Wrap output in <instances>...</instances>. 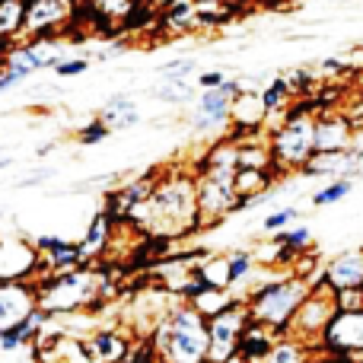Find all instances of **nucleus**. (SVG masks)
Masks as SVG:
<instances>
[{"label": "nucleus", "mask_w": 363, "mask_h": 363, "mask_svg": "<svg viewBox=\"0 0 363 363\" xmlns=\"http://www.w3.org/2000/svg\"><path fill=\"white\" fill-rule=\"evenodd\" d=\"M153 185H157V172H147V176L140 179H131L125 182V185H118L112 194L106 198V211L112 213L115 223H128L131 220V213L138 211V204H144L147 198H150Z\"/></svg>", "instance_id": "14"}, {"label": "nucleus", "mask_w": 363, "mask_h": 363, "mask_svg": "<svg viewBox=\"0 0 363 363\" xmlns=\"http://www.w3.org/2000/svg\"><path fill=\"white\" fill-rule=\"evenodd\" d=\"M315 106L313 99H300L287 108L281 121L268 131V147L277 172H303L315 157Z\"/></svg>", "instance_id": "3"}, {"label": "nucleus", "mask_w": 363, "mask_h": 363, "mask_svg": "<svg viewBox=\"0 0 363 363\" xmlns=\"http://www.w3.org/2000/svg\"><path fill=\"white\" fill-rule=\"evenodd\" d=\"M86 70H89V57H64V61H57L55 77H80Z\"/></svg>", "instance_id": "32"}, {"label": "nucleus", "mask_w": 363, "mask_h": 363, "mask_svg": "<svg viewBox=\"0 0 363 363\" xmlns=\"http://www.w3.org/2000/svg\"><path fill=\"white\" fill-rule=\"evenodd\" d=\"M150 96L153 99H160V102H169V106H185V102L198 99V83L160 74V80L150 86Z\"/></svg>", "instance_id": "22"}, {"label": "nucleus", "mask_w": 363, "mask_h": 363, "mask_svg": "<svg viewBox=\"0 0 363 363\" xmlns=\"http://www.w3.org/2000/svg\"><path fill=\"white\" fill-rule=\"evenodd\" d=\"M258 96H262V106H264V112H268V121L271 118L281 121L284 115H287V108L294 106V102H290L294 99V89H290L287 77H271V80L258 89Z\"/></svg>", "instance_id": "21"}, {"label": "nucleus", "mask_w": 363, "mask_h": 363, "mask_svg": "<svg viewBox=\"0 0 363 363\" xmlns=\"http://www.w3.org/2000/svg\"><path fill=\"white\" fill-rule=\"evenodd\" d=\"M96 118L106 121L112 131H128V128L140 125V108H138V102H134L131 96L115 93L112 99L99 108V115H96Z\"/></svg>", "instance_id": "20"}, {"label": "nucleus", "mask_w": 363, "mask_h": 363, "mask_svg": "<svg viewBox=\"0 0 363 363\" xmlns=\"http://www.w3.org/2000/svg\"><path fill=\"white\" fill-rule=\"evenodd\" d=\"M233 121V96L223 86L217 89H198V99L188 112V128L198 138H226Z\"/></svg>", "instance_id": "9"}, {"label": "nucleus", "mask_w": 363, "mask_h": 363, "mask_svg": "<svg viewBox=\"0 0 363 363\" xmlns=\"http://www.w3.org/2000/svg\"><path fill=\"white\" fill-rule=\"evenodd\" d=\"M115 230H118V223L112 220V213H108L106 207H102L99 213H93V220H89L86 233H83V239H80L83 264H93L99 255H106L115 239Z\"/></svg>", "instance_id": "15"}, {"label": "nucleus", "mask_w": 363, "mask_h": 363, "mask_svg": "<svg viewBox=\"0 0 363 363\" xmlns=\"http://www.w3.org/2000/svg\"><path fill=\"white\" fill-rule=\"evenodd\" d=\"M296 217H300V211L296 207H281V211H271L268 217H264V230L268 233H277V230H287L290 223H296Z\"/></svg>", "instance_id": "31"}, {"label": "nucleus", "mask_w": 363, "mask_h": 363, "mask_svg": "<svg viewBox=\"0 0 363 363\" xmlns=\"http://www.w3.org/2000/svg\"><path fill=\"white\" fill-rule=\"evenodd\" d=\"M252 322L249 303L242 296L230 303L223 313L207 319V338H211V351H207V363H226L236 357L239 351V338H242L245 325Z\"/></svg>", "instance_id": "6"}, {"label": "nucleus", "mask_w": 363, "mask_h": 363, "mask_svg": "<svg viewBox=\"0 0 363 363\" xmlns=\"http://www.w3.org/2000/svg\"><path fill=\"white\" fill-rule=\"evenodd\" d=\"M198 211L201 226L220 223L223 217L233 213V204L239 201L236 194V169H198Z\"/></svg>", "instance_id": "7"}, {"label": "nucleus", "mask_w": 363, "mask_h": 363, "mask_svg": "<svg viewBox=\"0 0 363 363\" xmlns=\"http://www.w3.org/2000/svg\"><path fill=\"white\" fill-rule=\"evenodd\" d=\"M80 0H26V26L29 38H61L64 29L74 23Z\"/></svg>", "instance_id": "11"}, {"label": "nucleus", "mask_w": 363, "mask_h": 363, "mask_svg": "<svg viewBox=\"0 0 363 363\" xmlns=\"http://www.w3.org/2000/svg\"><path fill=\"white\" fill-rule=\"evenodd\" d=\"M6 166H13V160L6 157V150H0V169H6Z\"/></svg>", "instance_id": "42"}, {"label": "nucleus", "mask_w": 363, "mask_h": 363, "mask_svg": "<svg viewBox=\"0 0 363 363\" xmlns=\"http://www.w3.org/2000/svg\"><path fill=\"white\" fill-rule=\"evenodd\" d=\"M226 80L223 70H204V74L194 77V83H198V89H217L220 83Z\"/></svg>", "instance_id": "36"}, {"label": "nucleus", "mask_w": 363, "mask_h": 363, "mask_svg": "<svg viewBox=\"0 0 363 363\" xmlns=\"http://www.w3.org/2000/svg\"><path fill=\"white\" fill-rule=\"evenodd\" d=\"M112 134L115 131L106 125V121L96 118V121H89V125H83L80 131H77V144L80 147H96V144H102L106 138H112Z\"/></svg>", "instance_id": "30"}, {"label": "nucleus", "mask_w": 363, "mask_h": 363, "mask_svg": "<svg viewBox=\"0 0 363 363\" xmlns=\"http://www.w3.org/2000/svg\"><path fill=\"white\" fill-rule=\"evenodd\" d=\"M335 313H338V303H335V290H332V284L322 277L319 284H313V294L303 300V306L296 309V315L290 319L287 335H294V338H300V341H306V345H313V351H315V341L322 338V332H325V325L332 322Z\"/></svg>", "instance_id": "8"}, {"label": "nucleus", "mask_w": 363, "mask_h": 363, "mask_svg": "<svg viewBox=\"0 0 363 363\" xmlns=\"http://www.w3.org/2000/svg\"><path fill=\"white\" fill-rule=\"evenodd\" d=\"M319 67L325 70V74H345L347 64H345V57H325V61H322Z\"/></svg>", "instance_id": "39"}, {"label": "nucleus", "mask_w": 363, "mask_h": 363, "mask_svg": "<svg viewBox=\"0 0 363 363\" xmlns=\"http://www.w3.org/2000/svg\"><path fill=\"white\" fill-rule=\"evenodd\" d=\"M35 290H38V306L48 309L51 315L93 309L102 300L99 271L93 264H80V268H70V271H48L45 277L35 281Z\"/></svg>", "instance_id": "5"}, {"label": "nucleus", "mask_w": 363, "mask_h": 363, "mask_svg": "<svg viewBox=\"0 0 363 363\" xmlns=\"http://www.w3.org/2000/svg\"><path fill=\"white\" fill-rule=\"evenodd\" d=\"M313 294V284L306 277L294 274V271H284L274 281H262L242 296L249 303V313L255 322L268 325L271 332L287 335L290 319L296 315V309L303 306V300Z\"/></svg>", "instance_id": "4"}, {"label": "nucleus", "mask_w": 363, "mask_h": 363, "mask_svg": "<svg viewBox=\"0 0 363 363\" xmlns=\"http://www.w3.org/2000/svg\"><path fill=\"white\" fill-rule=\"evenodd\" d=\"M128 223L157 239H176L182 233L201 230L198 211V179L194 172H169L157 179L150 198L138 204Z\"/></svg>", "instance_id": "1"}, {"label": "nucleus", "mask_w": 363, "mask_h": 363, "mask_svg": "<svg viewBox=\"0 0 363 363\" xmlns=\"http://www.w3.org/2000/svg\"><path fill=\"white\" fill-rule=\"evenodd\" d=\"M26 0H0V45H10L23 35Z\"/></svg>", "instance_id": "25"}, {"label": "nucleus", "mask_w": 363, "mask_h": 363, "mask_svg": "<svg viewBox=\"0 0 363 363\" xmlns=\"http://www.w3.org/2000/svg\"><path fill=\"white\" fill-rule=\"evenodd\" d=\"M157 74L163 77H179V80H191L198 74V57H169L157 67Z\"/></svg>", "instance_id": "29"}, {"label": "nucleus", "mask_w": 363, "mask_h": 363, "mask_svg": "<svg viewBox=\"0 0 363 363\" xmlns=\"http://www.w3.org/2000/svg\"><path fill=\"white\" fill-rule=\"evenodd\" d=\"M357 140V128L341 112H319L315 115V153H338Z\"/></svg>", "instance_id": "13"}, {"label": "nucleus", "mask_w": 363, "mask_h": 363, "mask_svg": "<svg viewBox=\"0 0 363 363\" xmlns=\"http://www.w3.org/2000/svg\"><path fill=\"white\" fill-rule=\"evenodd\" d=\"M0 217H4V207H0Z\"/></svg>", "instance_id": "44"}, {"label": "nucleus", "mask_w": 363, "mask_h": 363, "mask_svg": "<svg viewBox=\"0 0 363 363\" xmlns=\"http://www.w3.org/2000/svg\"><path fill=\"white\" fill-rule=\"evenodd\" d=\"M0 363H42L32 345H23L16 351H0Z\"/></svg>", "instance_id": "33"}, {"label": "nucleus", "mask_w": 363, "mask_h": 363, "mask_svg": "<svg viewBox=\"0 0 363 363\" xmlns=\"http://www.w3.org/2000/svg\"><path fill=\"white\" fill-rule=\"evenodd\" d=\"M118 363H131V357H128V360H118Z\"/></svg>", "instance_id": "43"}, {"label": "nucleus", "mask_w": 363, "mask_h": 363, "mask_svg": "<svg viewBox=\"0 0 363 363\" xmlns=\"http://www.w3.org/2000/svg\"><path fill=\"white\" fill-rule=\"evenodd\" d=\"M271 239H274V242H281V245H287V249H294L296 255H303V252H309V245H313V230H309L306 223H300V226L290 223L287 230L271 233Z\"/></svg>", "instance_id": "27"}, {"label": "nucleus", "mask_w": 363, "mask_h": 363, "mask_svg": "<svg viewBox=\"0 0 363 363\" xmlns=\"http://www.w3.org/2000/svg\"><path fill=\"white\" fill-rule=\"evenodd\" d=\"M281 338L277 332H271L268 325H262V322L252 319L249 325H245L242 338H239V351L236 357H242L245 363H262L264 357H268V351L274 347V341Z\"/></svg>", "instance_id": "19"}, {"label": "nucleus", "mask_w": 363, "mask_h": 363, "mask_svg": "<svg viewBox=\"0 0 363 363\" xmlns=\"http://www.w3.org/2000/svg\"><path fill=\"white\" fill-rule=\"evenodd\" d=\"M255 252H245V249H236L226 255V274H230V290L239 287V284L245 281V277L255 271Z\"/></svg>", "instance_id": "26"}, {"label": "nucleus", "mask_w": 363, "mask_h": 363, "mask_svg": "<svg viewBox=\"0 0 363 363\" xmlns=\"http://www.w3.org/2000/svg\"><path fill=\"white\" fill-rule=\"evenodd\" d=\"M89 13L96 16V32L102 35H118L125 19L140 6V0H80Z\"/></svg>", "instance_id": "17"}, {"label": "nucleus", "mask_w": 363, "mask_h": 363, "mask_svg": "<svg viewBox=\"0 0 363 363\" xmlns=\"http://www.w3.org/2000/svg\"><path fill=\"white\" fill-rule=\"evenodd\" d=\"M309 363H363V360H354V357H338V354H313Z\"/></svg>", "instance_id": "40"}, {"label": "nucleus", "mask_w": 363, "mask_h": 363, "mask_svg": "<svg viewBox=\"0 0 363 363\" xmlns=\"http://www.w3.org/2000/svg\"><path fill=\"white\" fill-rule=\"evenodd\" d=\"M315 354L363 360V309H338L315 341Z\"/></svg>", "instance_id": "10"}, {"label": "nucleus", "mask_w": 363, "mask_h": 363, "mask_svg": "<svg viewBox=\"0 0 363 363\" xmlns=\"http://www.w3.org/2000/svg\"><path fill=\"white\" fill-rule=\"evenodd\" d=\"M325 281L332 284V290H357L363 287V249H351L335 255L325 264Z\"/></svg>", "instance_id": "16"}, {"label": "nucleus", "mask_w": 363, "mask_h": 363, "mask_svg": "<svg viewBox=\"0 0 363 363\" xmlns=\"http://www.w3.org/2000/svg\"><path fill=\"white\" fill-rule=\"evenodd\" d=\"M57 176V169H38V172H32V176H26V179H19L16 182V188H38V185H45L48 179H55Z\"/></svg>", "instance_id": "35"}, {"label": "nucleus", "mask_w": 363, "mask_h": 363, "mask_svg": "<svg viewBox=\"0 0 363 363\" xmlns=\"http://www.w3.org/2000/svg\"><path fill=\"white\" fill-rule=\"evenodd\" d=\"M354 191V179H328L325 188H319V191H313V207H328V204H338L341 198H347V194Z\"/></svg>", "instance_id": "28"}, {"label": "nucleus", "mask_w": 363, "mask_h": 363, "mask_svg": "<svg viewBox=\"0 0 363 363\" xmlns=\"http://www.w3.org/2000/svg\"><path fill=\"white\" fill-rule=\"evenodd\" d=\"M335 303H338V309H363V287L338 290V294H335Z\"/></svg>", "instance_id": "34"}, {"label": "nucleus", "mask_w": 363, "mask_h": 363, "mask_svg": "<svg viewBox=\"0 0 363 363\" xmlns=\"http://www.w3.org/2000/svg\"><path fill=\"white\" fill-rule=\"evenodd\" d=\"M160 26L166 32H188L198 26V4L194 0H169L160 16Z\"/></svg>", "instance_id": "24"}, {"label": "nucleus", "mask_w": 363, "mask_h": 363, "mask_svg": "<svg viewBox=\"0 0 363 363\" xmlns=\"http://www.w3.org/2000/svg\"><path fill=\"white\" fill-rule=\"evenodd\" d=\"M64 242H67L64 236H55V233H48V236H35V242H32V245H35L38 255H48V252H55L57 245H64Z\"/></svg>", "instance_id": "37"}, {"label": "nucleus", "mask_w": 363, "mask_h": 363, "mask_svg": "<svg viewBox=\"0 0 363 363\" xmlns=\"http://www.w3.org/2000/svg\"><path fill=\"white\" fill-rule=\"evenodd\" d=\"M313 354H315L313 345L294 338V335H281L262 363H309V360H313Z\"/></svg>", "instance_id": "23"}, {"label": "nucleus", "mask_w": 363, "mask_h": 363, "mask_svg": "<svg viewBox=\"0 0 363 363\" xmlns=\"http://www.w3.org/2000/svg\"><path fill=\"white\" fill-rule=\"evenodd\" d=\"M55 147H57V140H48V144H42V147L35 150V157H48V153L55 150Z\"/></svg>", "instance_id": "41"}, {"label": "nucleus", "mask_w": 363, "mask_h": 363, "mask_svg": "<svg viewBox=\"0 0 363 363\" xmlns=\"http://www.w3.org/2000/svg\"><path fill=\"white\" fill-rule=\"evenodd\" d=\"M83 341H86L96 363H118V360L131 357V341L121 332H115V328H96V332L86 335Z\"/></svg>", "instance_id": "18"}, {"label": "nucleus", "mask_w": 363, "mask_h": 363, "mask_svg": "<svg viewBox=\"0 0 363 363\" xmlns=\"http://www.w3.org/2000/svg\"><path fill=\"white\" fill-rule=\"evenodd\" d=\"M23 80H26L23 74H16V70L4 67V70H0V93H10V89H16Z\"/></svg>", "instance_id": "38"}, {"label": "nucleus", "mask_w": 363, "mask_h": 363, "mask_svg": "<svg viewBox=\"0 0 363 363\" xmlns=\"http://www.w3.org/2000/svg\"><path fill=\"white\" fill-rule=\"evenodd\" d=\"M35 306H38V290L32 277L0 281V332L19 325Z\"/></svg>", "instance_id": "12"}, {"label": "nucleus", "mask_w": 363, "mask_h": 363, "mask_svg": "<svg viewBox=\"0 0 363 363\" xmlns=\"http://www.w3.org/2000/svg\"><path fill=\"white\" fill-rule=\"evenodd\" d=\"M150 345L160 363H207L211 338H207V319L185 300H176L169 313L153 325Z\"/></svg>", "instance_id": "2"}]
</instances>
